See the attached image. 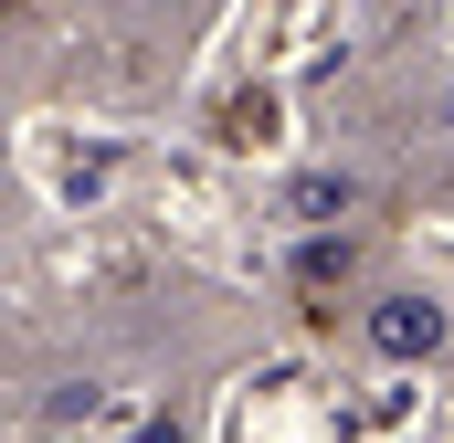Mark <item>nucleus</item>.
<instances>
[{
  "label": "nucleus",
  "mask_w": 454,
  "mask_h": 443,
  "mask_svg": "<svg viewBox=\"0 0 454 443\" xmlns=\"http://www.w3.org/2000/svg\"><path fill=\"white\" fill-rule=\"evenodd\" d=\"M359 328H370V348H380V359H434V348L454 338V317L434 307V296H380Z\"/></svg>",
  "instance_id": "1"
},
{
  "label": "nucleus",
  "mask_w": 454,
  "mask_h": 443,
  "mask_svg": "<svg viewBox=\"0 0 454 443\" xmlns=\"http://www.w3.org/2000/svg\"><path fill=\"white\" fill-rule=\"evenodd\" d=\"M0 11H32V0H0Z\"/></svg>",
  "instance_id": "2"
}]
</instances>
